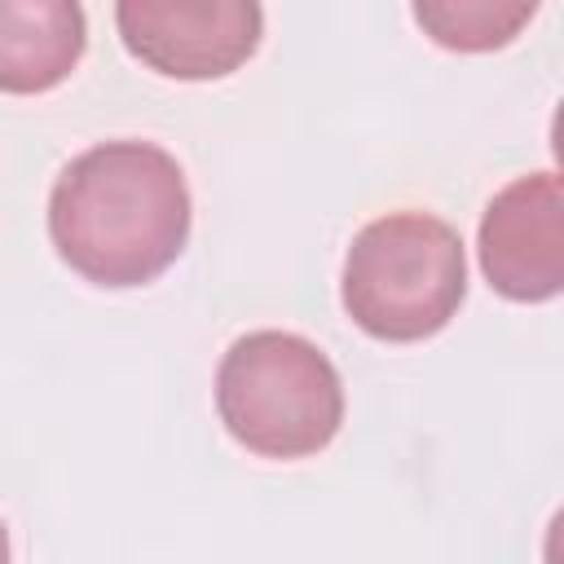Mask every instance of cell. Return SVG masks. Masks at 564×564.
Returning a JSON list of instances; mask_svg holds the SVG:
<instances>
[{
	"label": "cell",
	"instance_id": "5b68a950",
	"mask_svg": "<svg viewBox=\"0 0 564 564\" xmlns=\"http://www.w3.org/2000/svg\"><path fill=\"white\" fill-rule=\"evenodd\" d=\"M480 269L507 300L538 304L564 286V185L560 172L516 176L480 216Z\"/></svg>",
	"mask_w": 564,
	"mask_h": 564
},
{
	"label": "cell",
	"instance_id": "52a82bcc",
	"mask_svg": "<svg viewBox=\"0 0 564 564\" xmlns=\"http://www.w3.org/2000/svg\"><path fill=\"white\" fill-rule=\"evenodd\" d=\"M538 13V4H494V0H423L414 4L419 26L441 44L458 53H485L516 40V31Z\"/></svg>",
	"mask_w": 564,
	"mask_h": 564
},
{
	"label": "cell",
	"instance_id": "6da1fadb",
	"mask_svg": "<svg viewBox=\"0 0 564 564\" xmlns=\"http://www.w3.org/2000/svg\"><path fill=\"white\" fill-rule=\"evenodd\" d=\"M57 256L97 286L154 282L189 238V185L154 141H101L75 154L48 194Z\"/></svg>",
	"mask_w": 564,
	"mask_h": 564
},
{
	"label": "cell",
	"instance_id": "ba28073f",
	"mask_svg": "<svg viewBox=\"0 0 564 564\" xmlns=\"http://www.w3.org/2000/svg\"><path fill=\"white\" fill-rule=\"evenodd\" d=\"M0 564H9V529H4V520H0Z\"/></svg>",
	"mask_w": 564,
	"mask_h": 564
},
{
	"label": "cell",
	"instance_id": "3957f363",
	"mask_svg": "<svg viewBox=\"0 0 564 564\" xmlns=\"http://www.w3.org/2000/svg\"><path fill=\"white\" fill-rule=\"evenodd\" d=\"M463 295V238L432 212L379 216L344 256V308L383 344H414L445 330Z\"/></svg>",
	"mask_w": 564,
	"mask_h": 564
},
{
	"label": "cell",
	"instance_id": "8992f818",
	"mask_svg": "<svg viewBox=\"0 0 564 564\" xmlns=\"http://www.w3.org/2000/svg\"><path fill=\"white\" fill-rule=\"evenodd\" d=\"M84 9L75 0H0V93H48L84 57Z\"/></svg>",
	"mask_w": 564,
	"mask_h": 564
},
{
	"label": "cell",
	"instance_id": "7a4b0ae2",
	"mask_svg": "<svg viewBox=\"0 0 564 564\" xmlns=\"http://www.w3.org/2000/svg\"><path fill=\"white\" fill-rule=\"evenodd\" d=\"M225 432L260 458H308L344 423V383L330 357L291 330H251L216 370Z\"/></svg>",
	"mask_w": 564,
	"mask_h": 564
},
{
	"label": "cell",
	"instance_id": "277c9868",
	"mask_svg": "<svg viewBox=\"0 0 564 564\" xmlns=\"http://www.w3.org/2000/svg\"><path fill=\"white\" fill-rule=\"evenodd\" d=\"M123 48L167 79H220L238 70L264 31L251 0H123L115 9Z\"/></svg>",
	"mask_w": 564,
	"mask_h": 564
}]
</instances>
